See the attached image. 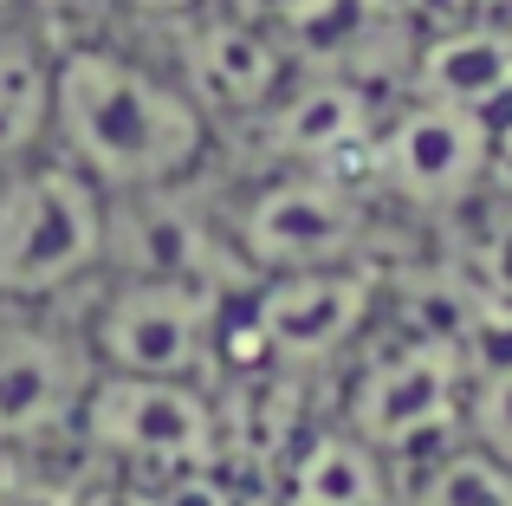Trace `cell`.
Returning <instances> with one entry per match:
<instances>
[{"label":"cell","instance_id":"obj_16","mask_svg":"<svg viewBox=\"0 0 512 506\" xmlns=\"http://www.w3.org/2000/svg\"><path fill=\"white\" fill-rule=\"evenodd\" d=\"M435 7H441V20H448V13H467L474 0H435Z\"/></svg>","mask_w":512,"mask_h":506},{"label":"cell","instance_id":"obj_8","mask_svg":"<svg viewBox=\"0 0 512 506\" xmlns=\"http://www.w3.org/2000/svg\"><path fill=\"white\" fill-rule=\"evenodd\" d=\"M156 52L169 59V72L188 85V98L208 111V124L221 130V137H240V130L292 85V72L305 65L286 33L221 7V0H208V7L188 13L182 26H169V33L156 39Z\"/></svg>","mask_w":512,"mask_h":506},{"label":"cell","instance_id":"obj_4","mask_svg":"<svg viewBox=\"0 0 512 506\" xmlns=\"http://www.w3.org/2000/svg\"><path fill=\"white\" fill-rule=\"evenodd\" d=\"M357 176L389 208L396 228H409L415 241H435L441 221H454L500 176L493 117L422 98V91H389Z\"/></svg>","mask_w":512,"mask_h":506},{"label":"cell","instance_id":"obj_2","mask_svg":"<svg viewBox=\"0 0 512 506\" xmlns=\"http://www.w3.org/2000/svg\"><path fill=\"white\" fill-rule=\"evenodd\" d=\"M227 241L240 273H299V266H357V260H402L428 247L389 221V208L344 169L305 163H253L221 176Z\"/></svg>","mask_w":512,"mask_h":506},{"label":"cell","instance_id":"obj_12","mask_svg":"<svg viewBox=\"0 0 512 506\" xmlns=\"http://www.w3.org/2000/svg\"><path fill=\"white\" fill-rule=\"evenodd\" d=\"M389 506H512V461L487 455L467 435H448L428 455L396 468V500Z\"/></svg>","mask_w":512,"mask_h":506},{"label":"cell","instance_id":"obj_10","mask_svg":"<svg viewBox=\"0 0 512 506\" xmlns=\"http://www.w3.org/2000/svg\"><path fill=\"white\" fill-rule=\"evenodd\" d=\"M59 26L39 7H0V169L52 150Z\"/></svg>","mask_w":512,"mask_h":506},{"label":"cell","instance_id":"obj_5","mask_svg":"<svg viewBox=\"0 0 512 506\" xmlns=\"http://www.w3.org/2000/svg\"><path fill=\"white\" fill-rule=\"evenodd\" d=\"M111 195L59 150L0 169V305H72L104 273Z\"/></svg>","mask_w":512,"mask_h":506},{"label":"cell","instance_id":"obj_18","mask_svg":"<svg viewBox=\"0 0 512 506\" xmlns=\"http://www.w3.org/2000/svg\"><path fill=\"white\" fill-rule=\"evenodd\" d=\"M0 7H7V0H0Z\"/></svg>","mask_w":512,"mask_h":506},{"label":"cell","instance_id":"obj_9","mask_svg":"<svg viewBox=\"0 0 512 506\" xmlns=\"http://www.w3.org/2000/svg\"><path fill=\"white\" fill-rule=\"evenodd\" d=\"M402 91L493 117L512 98V26L487 20L474 7L422 26L409 46V65H402Z\"/></svg>","mask_w":512,"mask_h":506},{"label":"cell","instance_id":"obj_14","mask_svg":"<svg viewBox=\"0 0 512 506\" xmlns=\"http://www.w3.org/2000/svg\"><path fill=\"white\" fill-rule=\"evenodd\" d=\"M52 7V0H46ZM98 7V20L85 26H104V33H130V39H163L169 26H182L188 13H201L208 0H91ZM59 33H72V26H59Z\"/></svg>","mask_w":512,"mask_h":506},{"label":"cell","instance_id":"obj_3","mask_svg":"<svg viewBox=\"0 0 512 506\" xmlns=\"http://www.w3.org/2000/svg\"><path fill=\"white\" fill-rule=\"evenodd\" d=\"M227 299L234 292L195 286V279L98 273L65 312L104 377L214 383L227 351Z\"/></svg>","mask_w":512,"mask_h":506},{"label":"cell","instance_id":"obj_6","mask_svg":"<svg viewBox=\"0 0 512 506\" xmlns=\"http://www.w3.org/2000/svg\"><path fill=\"white\" fill-rule=\"evenodd\" d=\"M78 455L98 474L143 487H188L227 461V416L214 383L163 377H91L78 409Z\"/></svg>","mask_w":512,"mask_h":506},{"label":"cell","instance_id":"obj_7","mask_svg":"<svg viewBox=\"0 0 512 506\" xmlns=\"http://www.w3.org/2000/svg\"><path fill=\"white\" fill-rule=\"evenodd\" d=\"M98 377L65 305H0V468L78 455V409Z\"/></svg>","mask_w":512,"mask_h":506},{"label":"cell","instance_id":"obj_11","mask_svg":"<svg viewBox=\"0 0 512 506\" xmlns=\"http://www.w3.org/2000/svg\"><path fill=\"white\" fill-rule=\"evenodd\" d=\"M428 253L454 273V286L467 292L480 325L512 331V176L506 169L454 221H441Z\"/></svg>","mask_w":512,"mask_h":506},{"label":"cell","instance_id":"obj_13","mask_svg":"<svg viewBox=\"0 0 512 506\" xmlns=\"http://www.w3.org/2000/svg\"><path fill=\"white\" fill-rule=\"evenodd\" d=\"M461 435L480 442L487 455L512 461V331H487L474 344V357H467Z\"/></svg>","mask_w":512,"mask_h":506},{"label":"cell","instance_id":"obj_1","mask_svg":"<svg viewBox=\"0 0 512 506\" xmlns=\"http://www.w3.org/2000/svg\"><path fill=\"white\" fill-rule=\"evenodd\" d=\"M52 150L104 195H137L214 176L227 137L169 72L156 39L72 26V33H59Z\"/></svg>","mask_w":512,"mask_h":506},{"label":"cell","instance_id":"obj_15","mask_svg":"<svg viewBox=\"0 0 512 506\" xmlns=\"http://www.w3.org/2000/svg\"><path fill=\"white\" fill-rule=\"evenodd\" d=\"M493 156H500V169L512 176V98L493 111Z\"/></svg>","mask_w":512,"mask_h":506},{"label":"cell","instance_id":"obj_17","mask_svg":"<svg viewBox=\"0 0 512 506\" xmlns=\"http://www.w3.org/2000/svg\"><path fill=\"white\" fill-rule=\"evenodd\" d=\"M7 7H39V13H46V0H7Z\"/></svg>","mask_w":512,"mask_h":506}]
</instances>
